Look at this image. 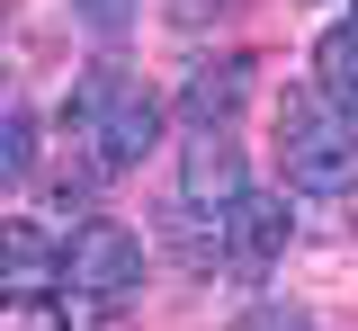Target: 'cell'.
<instances>
[{"label": "cell", "instance_id": "cell-1", "mask_svg": "<svg viewBox=\"0 0 358 331\" xmlns=\"http://www.w3.org/2000/svg\"><path fill=\"white\" fill-rule=\"evenodd\" d=\"M63 135L90 143V179H117V170H134L162 143V98L143 81H126L117 63H90L81 90L63 98Z\"/></svg>", "mask_w": 358, "mask_h": 331}, {"label": "cell", "instance_id": "cell-2", "mask_svg": "<svg viewBox=\"0 0 358 331\" xmlns=\"http://www.w3.org/2000/svg\"><path fill=\"white\" fill-rule=\"evenodd\" d=\"M278 170H287L296 197H350L358 189V126L322 90H287L278 98Z\"/></svg>", "mask_w": 358, "mask_h": 331}, {"label": "cell", "instance_id": "cell-3", "mask_svg": "<svg viewBox=\"0 0 358 331\" xmlns=\"http://www.w3.org/2000/svg\"><path fill=\"white\" fill-rule=\"evenodd\" d=\"M63 286L90 295V304H126L143 286V242L117 224V215H90L81 233L63 242Z\"/></svg>", "mask_w": 358, "mask_h": 331}, {"label": "cell", "instance_id": "cell-4", "mask_svg": "<svg viewBox=\"0 0 358 331\" xmlns=\"http://www.w3.org/2000/svg\"><path fill=\"white\" fill-rule=\"evenodd\" d=\"M242 197H251V179H242V143L233 135H188L179 143V215L224 224Z\"/></svg>", "mask_w": 358, "mask_h": 331}, {"label": "cell", "instance_id": "cell-5", "mask_svg": "<svg viewBox=\"0 0 358 331\" xmlns=\"http://www.w3.org/2000/svg\"><path fill=\"white\" fill-rule=\"evenodd\" d=\"M287 233H296V215H287V197L251 189L233 215H224V269L233 278H268L278 260H287Z\"/></svg>", "mask_w": 358, "mask_h": 331}, {"label": "cell", "instance_id": "cell-6", "mask_svg": "<svg viewBox=\"0 0 358 331\" xmlns=\"http://www.w3.org/2000/svg\"><path fill=\"white\" fill-rule=\"evenodd\" d=\"M242 98H251V54L197 63V72L179 81V108H188V126H197V135H224V126L242 117Z\"/></svg>", "mask_w": 358, "mask_h": 331}, {"label": "cell", "instance_id": "cell-7", "mask_svg": "<svg viewBox=\"0 0 358 331\" xmlns=\"http://www.w3.org/2000/svg\"><path fill=\"white\" fill-rule=\"evenodd\" d=\"M313 90H322V98L358 126V18L322 27V45H313Z\"/></svg>", "mask_w": 358, "mask_h": 331}, {"label": "cell", "instance_id": "cell-8", "mask_svg": "<svg viewBox=\"0 0 358 331\" xmlns=\"http://www.w3.org/2000/svg\"><path fill=\"white\" fill-rule=\"evenodd\" d=\"M45 286H63V251L18 215L9 224V295H45Z\"/></svg>", "mask_w": 358, "mask_h": 331}, {"label": "cell", "instance_id": "cell-9", "mask_svg": "<svg viewBox=\"0 0 358 331\" xmlns=\"http://www.w3.org/2000/svg\"><path fill=\"white\" fill-rule=\"evenodd\" d=\"M0 179H9V189L36 179V108H27V98H9V117H0Z\"/></svg>", "mask_w": 358, "mask_h": 331}, {"label": "cell", "instance_id": "cell-10", "mask_svg": "<svg viewBox=\"0 0 358 331\" xmlns=\"http://www.w3.org/2000/svg\"><path fill=\"white\" fill-rule=\"evenodd\" d=\"M0 331H72V314H63L54 295H9V314H0Z\"/></svg>", "mask_w": 358, "mask_h": 331}, {"label": "cell", "instance_id": "cell-11", "mask_svg": "<svg viewBox=\"0 0 358 331\" xmlns=\"http://www.w3.org/2000/svg\"><path fill=\"white\" fill-rule=\"evenodd\" d=\"M72 18H81L90 36H126V27H134V0H72Z\"/></svg>", "mask_w": 358, "mask_h": 331}, {"label": "cell", "instance_id": "cell-12", "mask_svg": "<svg viewBox=\"0 0 358 331\" xmlns=\"http://www.w3.org/2000/svg\"><path fill=\"white\" fill-rule=\"evenodd\" d=\"M224 331H305V314L296 304H251L242 323H224Z\"/></svg>", "mask_w": 358, "mask_h": 331}, {"label": "cell", "instance_id": "cell-13", "mask_svg": "<svg viewBox=\"0 0 358 331\" xmlns=\"http://www.w3.org/2000/svg\"><path fill=\"white\" fill-rule=\"evenodd\" d=\"M162 9H171V27H215L233 0H162Z\"/></svg>", "mask_w": 358, "mask_h": 331}, {"label": "cell", "instance_id": "cell-14", "mask_svg": "<svg viewBox=\"0 0 358 331\" xmlns=\"http://www.w3.org/2000/svg\"><path fill=\"white\" fill-rule=\"evenodd\" d=\"M350 18H358V0H350Z\"/></svg>", "mask_w": 358, "mask_h": 331}]
</instances>
